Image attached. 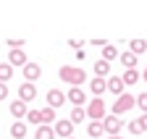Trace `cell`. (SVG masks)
Masks as SVG:
<instances>
[{"label":"cell","mask_w":147,"mask_h":139,"mask_svg":"<svg viewBox=\"0 0 147 139\" xmlns=\"http://www.w3.org/2000/svg\"><path fill=\"white\" fill-rule=\"evenodd\" d=\"M58 76H61L63 81L74 84V87H79V84H84V81H87V74H84V68H74V66H63L61 71H58Z\"/></svg>","instance_id":"1"},{"label":"cell","mask_w":147,"mask_h":139,"mask_svg":"<svg viewBox=\"0 0 147 139\" xmlns=\"http://www.w3.org/2000/svg\"><path fill=\"white\" fill-rule=\"evenodd\" d=\"M134 102H137L134 95H129V92L118 95V97L113 100V115H121V113H126V110H131V108H134Z\"/></svg>","instance_id":"2"},{"label":"cell","mask_w":147,"mask_h":139,"mask_svg":"<svg viewBox=\"0 0 147 139\" xmlns=\"http://www.w3.org/2000/svg\"><path fill=\"white\" fill-rule=\"evenodd\" d=\"M87 118H92V121H102V118H105V102H102L100 97L89 100V105H87Z\"/></svg>","instance_id":"3"},{"label":"cell","mask_w":147,"mask_h":139,"mask_svg":"<svg viewBox=\"0 0 147 139\" xmlns=\"http://www.w3.org/2000/svg\"><path fill=\"white\" fill-rule=\"evenodd\" d=\"M102 129H105L110 136H116V134H121V129H123V121H121L118 115H108V118H102Z\"/></svg>","instance_id":"4"},{"label":"cell","mask_w":147,"mask_h":139,"mask_svg":"<svg viewBox=\"0 0 147 139\" xmlns=\"http://www.w3.org/2000/svg\"><path fill=\"white\" fill-rule=\"evenodd\" d=\"M34 97H37V87H34L32 81H24L21 87H18V100H24L26 105H29Z\"/></svg>","instance_id":"5"},{"label":"cell","mask_w":147,"mask_h":139,"mask_svg":"<svg viewBox=\"0 0 147 139\" xmlns=\"http://www.w3.org/2000/svg\"><path fill=\"white\" fill-rule=\"evenodd\" d=\"M66 100H71V102H74V108H82L84 102H87V95H84L82 87H71L68 95H66Z\"/></svg>","instance_id":"6"},{"label":"cell","mask_w":147,"mask_h":139,"mask_svg":"<svg viewBox=\"0 0 147 139\" xmlns=\"http://www.w3.org/2000/svg\"><path fill=\"white\" fill-rule=\"evenodd\" d=\"M55 136H63V139H68L71 134H74V124H71V121L68 118H63V121H55Z\"/></svg>","instance_id":"7"},{"label":"cell","mask_w":147,"mask_h":139,"mask_svg":"<svg viewBox=\"0 0 147 139\" xmlns=\"http://www.w3.org/2000/svg\"><path fill=\"white\" fill-rule=\"evenodd\" d=\"M63 102H66V95H63L61 89H50V92H47V105H50L53 110H55V108H61Z\"/></svg>","instance_id":"8"},{"label":"cell","mask_w":147,"mask_h":139,"mask_svg":"<svg viewBox=\"0 0 147 139\" xmlns=\"http://www.w3.org/2000/svg\"><path fill=\"white\" fill-rule=\"evenodd\" d=\"M40 76H42V68L37 66V63H26V66H24V79H26V81H32V84H34Z\"/></svg>","instance_id":"9"},{"label":"cell","mask_w":147,"mask_h":139,"mask_svg":"<svg viewBox=\"0 0 147 139\" xmlns=\"http://www.w3.org/2000/svg\"><path fill=\"white\" fill-rule=\"evenodd\" d=\"M29 60H26V53L24 50H11V55H8V66H26Z\"/></svg>","instance_id":"10"},{"label":"cell","mask_w":147,"mask_h":139,"mask_svg":"<svg viewBox=\"0 0 147 139\" xmlns=\"http://www.w3.org/2000/svg\"><path fill=\"white\" fill-rule=\"evenodd\" d=\"M26 110H29V108H26V102H24V100H13V102H11V115H13V118L21 121V118L26 115Z\"/></svg>","instance_id":"11"},{"label":"cell","mask_w":147,"mask_h":139,"mask_svg":"<svg viewBox=\"0 0 147 139\" xmlns=\"http://www.w3.org/2000/svg\"><path fill=\"white\" fill-rule=\"evenodd\" d=\"M11 136L13 139H24L26 136V121H13L11 124Z\"/></svg>","instance_id":"12"},{"label":"cell","mask_w":147,"mask_h":139,"mask_svg":"<svg viewBox=\"0 0 147 139\" xmlns=\"http://www.w3.org/2000/svg\"><path fill=\"white\" fill-rule=\"evenodd\" d=\"M89 89L95 92V97H100V95L108 89V81H105V79H100V76H95V79L89 81Z\"/></svg>","instance_id":"13"},{"label":"cell","mask_w":147,"mask_h":139,"mask_svg":"<svg viewBox=\"0 0 147 139\" xmlns=\"http://www.w3.org/2000/svg\"><path fill=\"white\" fill-rule=\"evenodd\" d=\"M34 139H55V131H53V126H47V124L37 126V131H34Z\"/></svg>","instance_id":"14"},{"label":"cell","mask_w":147,"mask_h":139,"mask_svg":"<svg viewBox=\"0 0 147 139\" xmlns=\"http://www.w3.org/2000/svg\"><path fill=\"white\" fill-rule=\"evenodd\" d=\"M105 81H108V89L113 92L116 97H118V95H123V87H126V84H123L118 76H113V79H105Z\"/></svg>","instance_id":"15"},{"label":"cell","mask_w":147,"mask_h":139,"mask_svg":"<svg viewBox=\"0 0 147 139\" xmlns=\"http://www.w3.org/2000/svg\"><path fill=\"white\" fill-rule=\"evenodd\" d=\"M87 134H89V136H95V139H97V136H102V134H105V129H102V121H89Z\"/></svg>","instance_id":"16"},{"label":"cell","mask_w":147,"mask_h":139,"mask_svg":"<svg viewBox=\"0 0 147 139\" xmlns=\"http://www.w3.org/2000/svg\"><path fill=\"white\" fill-rule=\"evenodd\" d=\"M144 50H147V40H131V42H129V53L142 55Z\"/></svg>","instance_id":"17"},{"label":"cell","mask_w":147,"mask_h":139,"mask_svg":"<svg viewBox=\"0 0 147 139\" xmlns=\"http://www.w3.org/2000/svg\"><path fill=\"white\" fill-rule=\"evenodd\" d=\"M118 60H121V63H123L126 68H137V55H134V53H129V50L118 55Z\"/></svg>","instance_id":"18"},{"label":"cell","mask_w":147,"mask_h":139,"mask_svg":"<svg viewBox=\"0 0 147 139\" xmlns=\"http://www.w3.org/2000/svg\"><path fill=\"white\" fill-rule=\"evenodd\" d=\"M108 71H110V63H108V60H102V58L95 60V76L102 79V76H108Z\"/></svg>","instance_id":"19"},{"label":"cell","mask_w":147,"mask_h":139,"mask_svg":"<svg viewBox=\"0 0 147 139\" xmlns=\"http://www.w3.org/2000/svg\"><path fill=\"white\" fill-rule=\"evenodd\" d=\"M116 58H118V47L116 45H105L102 47V60L110 63V60H116Z\"/></svg>","instance_id":"20"},{"label":"cell","mask_w":147,"mask_h":139,"mask_svg":"<svg viewBox=\"0 0 147 139\" xmlns=\"http://www.w3.org/2000/svg\"><path fill=\"white\" fill-rule=\"evenodd\" d=\"M121 81L123 84H137L139 81V71H137V68H126V74L121 76Z\"/></svg>","instance_id":"21"},{"label":"cell","mask_w":147,"mask_h":139,"mask_svg":"<svg viewBox=\"0 0 147 139\" xmlns=\"http://www.w3.org/2000/svg\"><path fill=\"white\" fill-rule=\"evenodd\" d=\"M8 79H13V66H8V63H0V81H8Z\"/></svg>","instance_id":"22"},{"label":"cell","mask_w":147,"mask_h":139,"mask_svg":"<svg viewBox=\"0 0 147 139\" xmlns=\"http://www.w3.org/2000/svg\"><path fill=\"white\" fill-rule=\"evenodd\" d=\"M84 118H87V110H84V108H74L68 121H71V124H79V121H84Z\"/></svg>","instance_id":"23"},{"label":"cell","mask_w":147,"mask_h":139,"mask_svg":"<svg viewBox=\"0 0 147 139\" xmlns=\"http://www.w3.org/2000/svg\"><path fill=\"white\" fill-rule=\"evenodd\" d=\"M40 115H42V124H53V121H55V110L53 108H45V110H40Z\"/></svg>","instance_id":"24"},{"label":"cell","mask_w":147,"mask_h":139,"mask_svg":"<svg viewBox=\"0 0 147 139\" xmlns=\"http://www.w3.org/2000/svg\"><path fill=\"white\" fill-rule=\"evenodd\" d=\"M24 121H29V124H42V115H40V110H26Z\"/></svg>","instance_id":"25"},{"label":"cell","mask_w":147,"mask_h":139,"mask_svg":"<svg viewBox=\"0 0 147 139\" xmlns=\"http://www.w3.org/2000/svg\"><path fill=\"white\" fill-rule=\"evenodd\" d=\"M8 47L11 50H21L24 47V40L21 37H8Z\"/></svg>","instance_id":"26"},{"label":"cell","mask_w":147,"mask_h":139,"mask_svg":"<svg viewBox=\"0 0 147 139\" xmlns=\"http://www.w3.org/2000/svg\"><path fill=\"white\" fill-rule=\"evenodd\" d=\"M134 105H139V110H144V113H147V92H142V95L137 97Z\"/></svg>","instance_id":"27"},{"label":"cell","mask_w":147,"mask_h":139,"mask_svg":"<svg viewBox=\"0 0 147 139\" xmlns=\"http://www.w3.org/2000/svg\"><path fill=\"white\" fill-rule=\"evenodd\" d=\"M129 131H131V134H142V129H139V121H129Z\"/></svg>","instance_id":"28"},{"label":"cell","mask_w":147,"mask_h":139,"mask_svg":"<svg viewBox=\"0 0 147 139\" xmlns=\"http://www.w3.org/2000/svg\"><path fill=\"white\" fill-rule=\"evenodd\" d=\"M137 121H139V129H142V131H147V113H144V115H139Z\"/></svg>","instance_id":"29"},{"label":"cell","mask_w":147,"mask_h":139,"mask_svg":"<svg viewBox=\"0 0 147 139\" xmlns=\"http://www.w3.org/2000/svg\"><path fill=\"white\" fill-rule=\"evenodd\" d=\"M5 97H8V84L0 81V100H5Z\"/></svg>","instance_id":"30"},{"label":"cell","mask_w":147,"mask_h":139,"mask_svg":"<svg viewBox=\"0 0 147 139\" xmlns=\"http://www.w3.org/2000/svg\"><path fill=\"white\" fill-rule=\"evenodd\" d=\"M68 45H71L74 50H82V45H84V42H82V40H68Z\"/></svg>","instance_id":"31"},{"label":"cell","mask_w":147,"mask_h":139,"mask_svg":"<svg viewBox=\"0 0 147 139\" xmlns=\"http://www.w3.org/2000/svg\"><path fill=\"white\" fill-rule=\"evenodd\" d=\"M92 45H97V47H105V45H108V42H105V40H102V37H95V40H92Z\"/></svg>","instance_id":"32"},{"label":"cell","mask_w":147,"mask_h":139,"mask_svg":"<svg viewBox=\"0 0 147 139\" xmlns=\"http://www.w3.org/2000/svg\"><path fill=\"white\" fill-rule=\"evenodd\" d=\"M142 79H144V81H147V66H144V71H142Z\"/></svg>","instance_id":"33"},{"label":"cell","mask_w":147,"mask_h":139,"mask_svg":"<svg viewBox=\"0 0 147 139\" xmlns=\"http://www.w3.org/2000/svg\"><path fill=\"white\" fill-rule=\"evenodd\" d=\"M108 139H121V134H116V136H108Z\"/></svg>","instance_id":"34"},{"label":"cell","mask_w":147,"mask_h":139,"mask_svg":"<svg viewBox=\"0 0 147 139\" xmlns=\"http://www.w3.org/2000/svg\"><path fill=\"white\" fill-rule=\"evenodd\" d=\"M68 139H74V136H68Z\"/></svg>","instance_id":"35"}]
</instances>
